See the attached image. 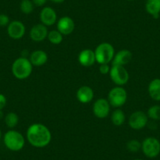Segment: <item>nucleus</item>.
Returning <instances> with one entry per match:
<instances>
[{
  "label": "nucleus",
  "mask_w": 160,
  "mask_h": 160,
  "mask_svg": "<svg viewBox=\"0 0 160 160\" xmlns=\"http://www.w3.org/2000/svg\"><path fill=\"white\" fill-rule=\"evenodd\" d=\"M57 13L51 7H44L39 14V19L41 23L46 26H52L57 21Z\"/></svg>",
  "instance_id": "nucleus-11"
},
{
  "label": "nucleus",
  "mask_w": 160,
  "mask_h": 160,
  "mask_svg": "<svg viewBox=\"0 0 160 160\" xmlns=\"http://www.w3.org/2000/svg\"><path fill=\"white\" fill-rule=\"evenodd\" d=\"M48 30L47 26L41 24H37L32 28L30 31V38L35 42H42L47 38Z\"/></svg>",
  "instance_id": "nucleus-12"
},
{
  "label": "nucleus",
  "mask_w": 160,
  "mask_h": 160,
  "mask_svg": "<svg viewBox=\"0 0 160 160\" xmlns=\"http://www.w3.org/2000/svg\"><path fill=\"white\" fill-rule=\"evenodd\" d=\"M141 151L147 158H156L160 154V141L153 137H148L141 143Z\"/></svg>",
  "instance_id": "nucleus-5"
},
{
  "label": "nucleus",
  "mask_w": 160,
  "mask_h": 160,
  "mask_svg": "<svg viewBox=\"0 0 160 160\" xmlns=\"http://www.w3.org/2000/svg\"><path fill=\"white\" fill-rule=\"evenodd\" d=\"M148 93L152 99L160 101V78H154L148 85Z\"/></svg>",
  "instance_id": "nucleus-18"
},
{
  "label": "nucleus",
  "mask_w": 160,
  "mask_h": 160,
  "mask_svg": "<svg viewBox=\"0 0 160 160\" xmlns=\"http://www.w3.org/2000/svg\"><path fill=\"white\" fill-rule=\"evenodd\" d=\"M26 137L29 144L38 148L47 147L52 139L50 130L42 123H33L28 128Z\"/></svg>",
  "instance_id": "nucleus-1"
},
{
  "label": "nucleus",
  "mask_w": 160,
  "mask_h": 160,
  "mask_svg": "<svg viewBox=\"0 0 160 160\" xmlns=\"http://www.w3.org/2000/svg\"><path fill=\"white\" fill-rule=\"evenodd\" d=\"M111 105L108 101L104 98L97 100L93 106V114L99 118H104L109 115Z\"/></svg>",
  "instance_id": "nucleus-9"
},
{
  "label": "nucleus",
  "mask_w": 160,
  "mask_h": 160,
  "mask_svg": "<svg viewBox=\"0 0 160 160\" xmlns=\"http://www.w3.org/2000/svg\"><path fill=\"white\" fill-rule=\"evenodd\" d=\"M57 28L63 35H70L75 30V22L69 17H63L58 21Z\"/></svg>",
  "instance_id": "nucleus-13"
},
{
  "label": "nucleus",
  "mask_w": 160,
  "mask_h": 160,
  "mask_svg": "<svg viewBox=\"0 0 160 160\" xmlns=\"http://www.w3.org/2000/svg\"><path fill=\"white\" fill-rule=\"evenodd\" d=\"M7 98L3 94L0 93V110H2L7 105Z\"/></svg>",
  "instance_id": "nucleus-28"
},
{
  "label": "nucleus",
  "mask_w": 160,
  "mask_h": 160,
  "mask_svg": "<svg viewBox=\"0 0 160 160\" xmlns=\"http://www.w3.org/2000/svg\"><path fill=\"white\" fill-rule=\"evenodd\" d=\"M3 142L6 147L12 152H19L25 145V139L20 132L17 130H9L3 137Z\"/></svg>",
  "instance_id": "nucleus-3"
},
{
  "label": "nucleus",
  "mask_w": 160,
  "mask_h": 160,
  "mask_svg": "<svg viewBox=\"0 0 160 160\" xmlns=\"http://www.w3.org/2000/svg\"><path fill=\"white\" fill-rule=\"evenodd\" d=\"M32 64L33 66H42L45 64L48 61V55L43 50H35L30 55V59Z\"/></svg>",
  "instance_id": "nucleus-17"
},
{
  "label": "nucleus",
  "mask_w": 160,
  "mask_h": 160,
  "mask_svg": "<svg viewBox=\"0 0 160 160\" xmlns=\"http://www.w3.org/2000/svg\"><path fill=\"white\" fill-rule=\"evenodd\" d=\"M3 117H4V114L3 112H2V110H0V119H2Z\"/></svg>",
  "instance_id": "nucleus-31"
},
{
  "label": "nucleus",
  "mask_w": 160,
  "mask_h": 160,
  "mask_svg": "<svg viewBox=\"0 0 160 160\" xmlns=\"http://www.w3.org/2000/svg\"><path fill=\"white\" fill-rule=\"evenodd\" d=\"M50 1L54 2V3H62L63 2H64V0H50Z\"/></svg>",
  "instance_id": "nucleus-30"
},
{
  "label": "nucleus",
  "mask_w": 160,
  "mask_h": 160,
  "mask_svg": "<svg viewBox=\"0 0 160 160\" xmlns=\"http://www.w3.org/2000/svg\"><path fill=\"white\" fill-rule=\"evenodd\" d=\"M19 122V117L14 112H10L5 116V123L9 128H14Z\"/></svg>",
  "instance_id": "nucleus-22"
},
{
  "label": "nucleus",
  "mask_w": 160,
  "mask_h": 160,
  "mask_svg": "<svg viewBox=\"0 0 160 160\" xmlns=\"http://www.w3.org/2000/svg\"><path fill=\"white\" fill-rule=\"evenodd\" d=\"M132 53L128 50H119L117 53H115L113 60H112V65L124 66L130 63L132 60Z\"/></svg>",
  "instance_id": "nucleus-16"
},
{
  "label": "nucleus",
  "mask_w": 160,
  "mask_h": 160,
  "mask_svg": "<svg viewBox=\"0 0 160 160\" xmlns=\"http://www.w3.org/2000/svg\"><path fill=\"white\" fill-rule=\"evenodd\" d=\"M47 0H32V2L36 7H42L45 5Z\"/></svg>",
  "instance_id": "nucleus-29"
},
{
  "label": "nucleus",
  "mask_w": 160,
  "mask_h": 160,
  "mask_svg": "<svg viewBox=\"0 0 160 160\" xmlns=\"http://www.w3.org/2000/svg\"><path fill=\"white\" fill-rule=\"evenodd\" d=\"M133 160H144V159H141V158H136V159H133Z\"/></svg>",
  "instance_id": "nucleus-32"
},
{
  "label": "nucleus",
  "mask_w": 160,
  "mask_h": 160,
  "mask_svg": "<svg viewBox=\"0 0 160 160\" xmlns=\"http://www.w3.org/2000/svg\"><path fill=\"white\" fill-rule=\"evenodd\" d=\"M1 136H2V133H1V130H0V139H1Z\"/></svg>",
  "instance_id": "nucleus-33"
},
{
  "label": "nucleus",
  "mask_w": 160,
  "mask_h": 160,
  "mask_svg": "<svg viewBox=\"0 0 160 160\" xmlns=\"http://www.w3.org/2000/svg\"><path fill=\"white\" fill-rule=\"evenodd\" d=\"M145 9L148 13L157 19L160 13V0H147Z\"/></svg>",
  "instance_id": "nucleus-19"
},
{
  "label": "nucleus",
  "mask_w": 160,
  "mask_h": 160,
  "mask_svg": "<svg viewBox=\"0 0 160 160\" xmlns=\"http://www.w3.org/2000/svg\"><path fill=\"white\" fill-rule=\"evenodd\" d=\"M93 97H94V93L93 89L88 86H82L77 90V99L82 104L90 103L93 99Z\"/></svg>",
  "instance_id": "nucleus-15"
},
{
  "label": "nucleus",
  "mask_w": 160,
  "mask_h": 160,
  "mask_svg": "<svg viewBox=\"0 0 160 160\" xmlns=\"http://www.w3.org/2000/svg\"><path fill=\"white\" fill-rule=\"evenodd\" d=\"M127 90L122 87H114L109 91L108 95V101L110 105L117 108L123 106L127 102Z\"/></svg>",
  "instance_id": "nucleus-6"
},
{
  "label": "nucleus",
  "mask_w": 160,
  "mask_h": 160,
  "mask_svg": "<svg viewBox=\"0 0 160 160\" xmlns=\"http://www.w3.org/2000/svg\"><path fill=\"white\" fill-rule=\"evenodd\" d=\"M127 148L130 152H138L141 150V143L138 140H130L127 142Z\"/></svg>",
  "instance_id": "nucleus-25"
},
{
  "label": "nucleus",
  "mask_w": 160,
  "mask_h": 160,
  "mask_svg": "<svg viewBox=\"0 0 160 160\" xmlns=\"http://www.w3.org/2000/svg\"><path fill=\"white\" fill-rule=\"evenodd\" d=\"M148 117L155 121L160 120V105H153L148 110Z\"/></svg>",
  "instance_id": "nucleus-23"
},
{
  "label": "nucleus",
  "mask_w": 160,
  "mask_h": 160,
  "mask_svg": "<svg viewBox=\"0 0 160 160\" xmlns=\"http://www.w3.org/2000/svg\"><path fill=\"white\" fill-rule=\"evenodd\" d=\"M25 26L21 21H13L10 22L7 27V33L13 39H20L25 34Z\"/></svg>",
  "instance_id": "nucleus-10"
},
{
  "label": "nucleus",
  "mask_w": 160,
  "mask_h": 160,
  "mask_svg": "<svg viewBox=\"0 0 160 160\" xmlns=\"http://www.w3.org/2000/svg\"><path fill=\"white\" fill-rule=\"evenodd\" d=\"M78 61L79 64L83 67H90L96 62L94 51L90 49H86L80 52L78 57Z\"/></svg>",
  "instance_id": "nucleus-14"
},
{
  "label": "nucleus",
  "mask_w": 160,
  "mask_h": 160,
  "mask_svg": "<svg viewBox=\"0 0 160 160\" xmlns=\"http://www.w3.org/2000/svg\"><path fill=\"white\" fill-rule=\"evenodd\" d=\"M127 1H133V0H127Z\"/></svg>",
  "instance_id": "nucleus-34"
},
{
  "label": "nucleus",
  "mask_w": 160,
  "mask_h": 160,
  "mask_svg": "<svg viewBox=\"0 0 160 160\" xmlns=\"http://www.w3.org/2000/svg\"><path fill=\"white\" fill-rule=\"evenodd\" d=\"M96 62L98 64H109L115 56V49L108 42H102L94 50Z\"/></svg>",
  "instance_id": "nucleus-4"
},
{
  "label": "nucleus",
  "mask_w": 160,
  "mask_h": 160,
  "mask_svg": "<svg viewBox=\"0 0 160 160\" xmlns=\"http://www.w3.org/2000/svg\"><path fill=\"white\" fill-rule=\"evenodd\" d=\"M111 68L109 67L108 64H101L99 68V71L102 75H107V74H109L110 72Z\"/></svg>",
  "instance_id": "nucleus-27"
},
{
  "label": "nucleus",
  "mask_w": 160,
  "mask_h": 160,
  "mask_svg": "<svg viewBox=\"0 0 160 160\" xmlns=\"http://www.w3.org/2000/svg\"><path fill=\"white\" fill-rule=\"evenodd\" d=\"M10 24V18L7 14L2 13L0 14V27H5L8 26Z\"/></svg>",
  "instance_id": "nucleus-26"
},
{
  "label": "nucleus",
  "mask_w": 160,
  "mask_h": 160,
  "mask_svg": "<svg viewBox=\"0 0 160 160\" xmlns=\"http://www.w3.org/2000/svg\"><path fill=\"white\" fill-rule=\"evenodd\" d=\"M47 38L49 41L54 45H58L63 41V35L58 30L50 31L48 33Z\"/></svg>",
  "instance_id": "nucleus-21"
},
{
  "label": "nucleus",
  "mask_w": 160,
  "mask_h": 160,
  "mask_svg": "<svg viewBox=\"0 0 160 160\" xmlns=\"http://www.w3.org/2000/svg\"><path fill=\"white\" fill-rule=\"evenodd\" d=\"M21 12L24 14H29L32 13L34 10V3L31 0H22L20 6Z\"/></svg>",
  "instance_id": "nucleus-24"
},
{
  "label": "nucleus",
  "mask_w": 160,
  "mask_h": 160,
  "mask_svg": "<svg viewBox=\"0 0 160 160\" xmlns=\"http://www.w3.org/2000/svg\"><path fill=\"white\" fill-rule=\"evenodd\" d=\"M32 66L29 59L24 57L19 58L15 60L12 64V73L18 79H25L32 74Z\"/></svg>",
  "instance_id": "nucleus-2"
},
{
  "label": "nucleus",
  "mask_w": 160,
  "mask_h": 160,
  "mask_svg": "<svg viewBox=\"0 0 160 160\" xmlns=\"http://www.w3.org/2000/svg\"><path fill=\"white\" fill-rule=\"evenodd\" d=\"M109 75L112 82L117 86H123L127 83L129 78V73L124 66L112 65L110 69Z\"/></svg>",
  "instance_id": "nucleus-7"
},
{
  "label": "nucleus",
  "mask_w": 160,
  "mask_h": 160,
  "mask_svg": "<svg viewBox=\"0 0 160 160\" xmlns=\"http://www.w3.org/2000/svg\"><path fill=\"white\" fill-rule=\"evenodd\" d=\"M112 122L116 127H120L124 123L126 119V115L121 109L117 108L112 114Z\"/></svg>",
  "instance_id": "nucleus-20"
},
{
  "label": "nucleus",
  "mask_w": 160,
  "mask_h": 160,
  "mask_svg": "<svg viewBox=\"0 0 160 160\" xmlns=\"http://www.w3.org/2000/svg\"><path fill=\"white\" fill-rule=\"evenodd\" d=\"M148 122L147 114L142 111H136L130 115L129 118V126L133 130H139L144 128Z\"/></svg>",
  "instance_id": "nucleus-8"
}]
</instances>
